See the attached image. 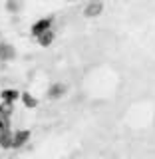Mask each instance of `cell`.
I'll return each mask as SVG.
<instances>
[{"mask_svg":"<svg viewBox=\"0 0 155 159\" xmlns=\"http://www.w3.org/2000/svg\"><path fill=\"white\" fill-rule=\"evenodd\" d=\"M52 26H54V16H44V18H40V20H36V22L32 24L30 32H32L34 38H38L40 34H44V32H48V30H52Z\"/></svg>","mask_w":155,"mask_h":159,"instance_id":"cell-1","label":"cell"},{"mask_svg":"<svg viewBox=\"0 0 155 159\" xmlns=\"http://www.w3.org/2000/svg\"><path fill=\"white\" fill-rule=\"evenodd\" d=\"M103 12V0H89L84 6V16L86 18H98Z\"/></svg>","mask_w":155,"mask_h":159,"instance_id":"cell-2","label":"cell"},{"mask_svg":"<svg viewBox=\"0 0 155 159\" xmlns=\"http://www.w3.org/2000/svg\"><path fill=\"white\" fill-rule=\"evenodd\" d=\"M16 58V50H14L12 44L8 42H0V60L2 62H10V60Z\"/></svg>","mask_w":155,"mask_h":159,"instance_id":"cell-3","label":"cell"},{"mask_svg":"<svg viewBox=\"0 0 155 159\" xmlns=\"http://www.w3.org/2000/svg\"><path fill=\"white\" fill-rule=\"evenodd\" d=\"M30 137V129H16V133H12V147H22Z\"/></svg>","mask_w":155,"mask_h":159,"instance_id":"cell-4","label":"cell"},{"mask_svg":"<svg viewBox=\"0 0 155 159\" xmlns=\"http://www.w3.org/2000/svg\"><path fill=\"white\" fill-rule=\"evenodd\" d=\"M66 86H64L62 82H56V84H52L50 86V89H48V98L50 99H58V98H62L64 93H66Z\"/></svg>","mask_w":155,"mask_h":159,"instance_id":"cell-5","label":"cell"},{"mask_svg":"<svg viewBox=\"0 0 155 159\" xmlns=\"http://www.w3.org/2000/svg\"><path fill=\"white\" fill-rule=\"evenodd\" d=\"M54 40H56V32H54V30H48V32L40 34V36L36 38V42L42 48H48V46H52V44H54Z\"/></svg>","mask_w":155,"mask_h":159,"instance_id":"cell-6","label":"cell"},{"mask_svg":"<svg viewBox=\"0 0 155 159\" xmlns=\"http://www.w3.org/2000/svg\"><path fill=\"white\" fill-rule=\"evenodd\" d=\"M0 98L6 103H14L16 99H20V92L14 89V88H8V89H2V92H0Z\"/></svg>","mask_w":155,"mask_h":159,"instance_id":"cell-7","label":"cell"},{"mask_svg":"<svg viewBox=\"0 0 155 159\" xmlns=\"http://www.w3.org/2000/svg\"><path fill=\"white\" fill-rule=\"evenodd\" d=\"M20 99L24 102V106H26V107H36V106H38V99L34 98L32 93H28V92L20 93Z\"/></svg>","mask_w":155,"mask_h":159,"instance_id":"cell-8","label":"cell"},{"mask_svg":"<svg viewBox=\"0 0 155 159\" xmlns=\"http://www.w3.org/2000/svg\"><path fill=\"white\" fill-rule=\"evenodd\" d=\"M0 147H4V149L12 147V131H10V129L0 133Z\"/></svg>","mask_w":155,"mask_h":159,"instance_id":"cell-9","label":"cell"},{"mask_svg":"<svg viewBox=\"0 0 155 159\" xmlns=\"http://www.w3.org/2000/svg\"><path fill=\"white\" fill-rule=\"evenodd\" d=\"M12 111H14V103H6V102L0 103V117L2 119H8L12 116Z\"/></svg>","mask_w":155,"mask_h":159,"instance_id":"cell-10","label":"cell"},{"mask_svg":"<svg viewBox=\"0 0 155 159\" xmlns=\"http://www.w3.org/2000/svg\"><path fill=\"white\" fill-rule=\"evenodd\" d=\"M22 8V0H6V10L10 14H16Z\"/></svg>","mask_w":155,"mask_h":159,"instance_id":"cell-11","label":"cell"},{"mask_svg":"<svg viewBox=\"0 0 155 159\" xmlns=\"http://www.w3.org/2000/svg\"><path fill=\"white\" fill-rule=\"evenodd\" d=\"M2 131H8V119L0 117V133H2Z\"/></svg>","mask_w":155,"mask_h":159,"instance_id":"cell-12","label":"cell"},{"mask_svg":"<svg viewBox=\"0 0 155 159\" xmlns=\"http://www.w3.org/2000/svg\"><path fill=\"white\" fill-rule=\"evenodd\" d=\"M68 2H76V0H68Z\"/></svg>","mask_w":155,"mask_h":159,"instance_id":"cell-13","label":"cell"}]
</instances>
